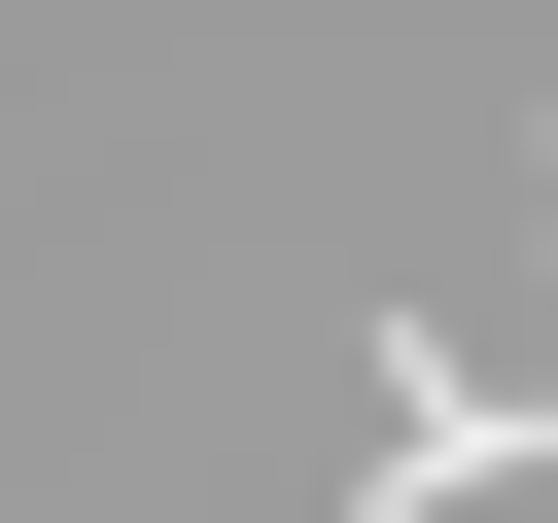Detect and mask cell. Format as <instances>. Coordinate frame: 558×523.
<instances>
[{
	"instance_id": "7a4b0ae2",
	"label": "cell",
	"mask_w": 558,
	"mask_h": 523,
	"mask_svg": "<svg viewBox=\"0 0 558 523\" xmlns=\"http://www.w3.org/2000/svg\"><path fill=\"white\" fill-rule=\"evenodd\" d=\"M523 244H558V105H523Z\"/></svg>"
},
{
	"instance_id": "6da1fadb",
	"label": "cell",
	"mask_w": 558,
	"mask_h": 523,
	"mask_svg": "<svg viewBox=\"0 0 558 523\" xmlns=\"http://www.w3.org/2000/svg\"><path fill=\"white\" fill-rule=\"evenodd\" d=\"M523 453H558V418H523V384H488L453 314H384V453H349V523H488Z\"/></svg>"
}]
</instances>
